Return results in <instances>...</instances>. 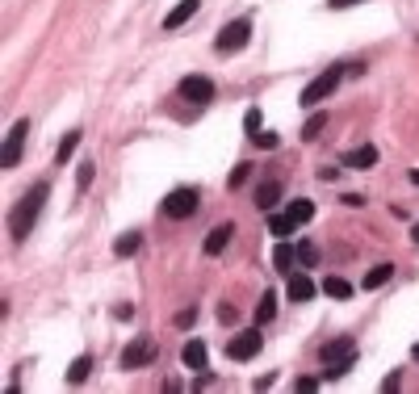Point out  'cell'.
Here are the masks:
<instances>
[{
  "label": "cell",
  "instance_id": "obj_1",
  "mask_svg": "<svg viewBox=\"0 0 419 394\" xmlns=\"http://www.w3.org/2000/svg\"><path fill=\"white\" fill-rule=\"evenodd\" d=\"M46 197H51V185H46V181H38V185H30L26 197L17 201V210H13V218H9V231H13V239H17V243L34 231L38 214H42V206H46Z\"/></svg>",
  "mask_w": 419,
  "mask_h": 394
},
{
  "label": "cell",
  "instance_id": "obj_2",
  "mask_svg": "<svg viewBox=\"0 0 419 394\" xmlns=\"http://www.w3.org/2000/svg\"><path fill=\"white\" fill-rule=\"evenodd\" d=\"M248 42H252V17H235L231 26H223V30H218V38H214V51L235 55V51H243Z\"/></svg>",
  "mask_w": 419,
  "mask_h": 394
},
{
  "label": "cell",
  "instance_id": "obj_3",
  "mask_svg": "<svg viewBox=\"0 0 419 394\" xmlns=\"http://www.w3.org/2000/svg\"><path fill=\"white\" fill-rule=\"evenodd\" d=\"M26 134H30V118H17L9 134H4V151H0V168H17L21 151H26Z\"/></svg>",
  "mask_w": 419,
  "mask_h": 394
},
{
  "label": "cell",
  "instance_id": "obj_4",
  "mask_svg": "<svg viewBox=\"0 0 419 394\" xmlns=\"http://www.w3.org/2000/svg\"><path fill=\"white\" fill-rule=\"evenodd\" d=\"M340 80H344V67H327L319 80H311V84L302 89V105H306V109H315L323 97H331V93H335V84H340Z\"/></svg>",
  "mask_w": 419,
  "mask_h": 394
},
{
  "label": "cell",
  "instance_id": "obj_5",
  "mask_svg": "<svg viewBox=\"0 0 419 394\" xmlns=\"http://www.w3.org/2000/svg\"><path fill=\"white\" fill-rule=\"evenodd\" d=\"M156 357H160L156 340L151 335H134L126 348H122V369H143V365H151Z\"/></svg>",
  "mask_w": 419,
  "mask_h": 394
},
{
  "label": "cell",
  "instance_id": "obj_6",
  "mask_svg": "<svg viewBox=\"0 0 419 394\" xmlns=\"http://www.w3.org/2000/svg\"><path fill=\"white\" fill-rule=\"evenodd\" d=\"M260 348H264V335H260V331H239V335H231L226 357H231V361H252Z\"/></svg>",
  "mask_w": 419,
  "mask_h": 394
},
{
  "label": "cell",
  "instance_id": "obj_7",
  "mask_svg": "<svg viewBox=\"0 0 419 394\" xmlns=\"http://www.w3.org/2000/svg\"><path fill=\"white\" fill-rule=\"evenodd\" d=\"M163 214L168 218H189L197 214V189H172L163 197Z\"/></svg>",
  "mask_w": 419,
  "mask_h": 394
},
{
  "label": "cell",
  "instance_id": "obj_8",
  "mask_svg": "<svg viewBox=\"0 0 419 394\" xmlns=\"http://www.w3.org/2000/svg\"><path fill=\"white\" fill-rule=\"evenodd\" d=\"M181 97L193 101V105L214 101V80H210V76H185V80H181Z\"/></svg>",
  "mask_w": 419,
  "mask_h": 394
},
{
  "label": "cell",
  "instance_id": "obj_9",
  "mask_svg": "<svg viewBox=\"0 0 419 394\" xmlns=\"http://www.w3.org/2000/svg\"><path fill=\"white\" fill-rule=\"evenodd\" d=\"M197 9H201V0H181V4H176L168 17H163V30H176V26H185V21L193 17Z\"/></svg>",
  "mask_w": 419,
  "mask_h": 394
},
{
  "label": "cell",
  "instance_id": "obj_10",
  "mask_svg": "<svg viewBox=\"0 0 419 394\" xmlns=\"http://www.w3.org/2000/svg\"><path fill=\"white\" fill-rule=\"evenodd\" d=\"M353 353H356L353 335H340V340H331V344H323V348H319L323 361H340V357H353Z\"/></svg>",
  "mask_w": 419,
  "mask_h": 394
},
{
  "label": "cell",
  "instance_id": "obj_11",
  "mask_svg": "<svg viewBox=\"0 0 419 394\" xmlns=\"http://www.w3.org/2000/svg\"><path fill=\"white\" fill-rule=\"evenodd\" d=\"M231 235H235V227H231V223H223V227L210 231V235H206V256H218L226 243H231Z\"/></svg>",
  "mask_w": 419,
  "mask_h": 394
},
{
  "label": "cell",
  "instance_id": "obj_12",
  "mask_svg": "<svg viewBox=\"0 0 419 394\" xmlns=\"http://www.w3.org/2000/svg\"><path fill=\"white\" fill-rule=\"evenodd\" d=\"M315 290H319V286H315L306 273H293V277H290V298H293V302H311Z\"/></svg>",
  "mask_w": 419,
  "mask_h": 394
},
{
  "label": "cell",
  "instance_id": "obj_13",
  "mask_svg": "<svg viewBox=\"0 0 419 394\" xmlns=\"http://www.w3.org/2000/svg\"><path fill=\"white\" fill-rule=\"evenodd\" d=\"M373 164H378V147H356V151L344 156V168H356V172L360 168H373Z\"/></svg>",
  "mask_w": 419,
  "mask_h": 394
},
{
  "label": "cell",
  "instance_id": "obj_14",
  "mask_svg": "<svg viewBox=\"0 0 419 394\" xmlns=\"http://www.w3.org/2000/svg\"><path fill=\"white\" fill-rule=\"evenodd\" d=\"M181 357H185V365H189V369H197V373H201V369H206V340H189Z\"/></svg>",
  "mask_w": 419,
  "mask_h": 394
},
{
  "label": "cell",
  "instance_id": "obj_15",
  "mask_svg": "<svg viewBox=\"0 0 419 394\" xmlns=\"http://www.w3.org/2000/svg\"><path fill=\"white\" fill-rule=\"evenodd\" d=\"M89 373H93V357H76V361L67 365V386H80Z\"/></svg>",
  "mask_w": 419,
  "mask_h": 394
},
{
  "label": "cell",
  "instance_id": "obj_16",
  "mask_svg": "<svg viewBox=\"0 0 419 394\" xmlns=\"http://www.w3.org/2000/svg\"><path fill=\"white\" fill-rule=\"evenodd\" d=\"M298 227H302V223L293 218L290 210H286V214H273V218H268V231H273V235H281V239H286V235H293Z\"/></svg>",
  "mask_w": 419,
  "mask_h": 394
},
{
  "label": "cell",
  "instance_id": "obj_17",
  "mask_svg": "<svg viewBox=\"0 0 419 394\" xmlns=\"http://www.w3.org/2000/svg\"><path fill=\"white\" fill-rule=\"evenodd\" d=\"M277 201H281V185H277V181H268V185H260L256 189V206L260 210H273Z\"/></svg>",
  "mask_w": 419,
  "mask_h": 394
},
{
  "label": "cell",
  "instance_id": "obj_18",
  "mask_svg": "<svg viewBox=\"0 0 419 394\" xmlns=\"http://www.w3.org/2000/svg\"><path fill=\"white\" fill-rule=\"evenodd\" d=\"M390 277H394V264H378V268H369V273H365V290H382Z\"/></svg>",
  "mask_w": 419,
  "mask_h": 394
},
{
  "label": "cell",
  "instance_id": "obj_19",
  "mask_svg": "<svg viewBox=\"0 0 419 394\" xmlns=\"http://www.w3.org/2000/svg\"><path fill=\"white\" fill-rule=\"evenodd\" d=\"M293 261H298V252H293L290 243H277V248H273V264H277V273L293 268Z\"/></svg>",
  "mask_w": 419,
  "mask_h": 394
},
{
  "label": "cell",
  "instance_id": "obj_20",
  "mask_svg": "<svg viewBox=\"0 0 419 394\" xmlns=\"http://www.w3.org/2000/svg\"><path fill=\"white\" fill-rule=\"evenodd\" d=\"M138 248H143V235H138V231H130V235H122V239L113 243V252H118V256H134Z\"/></svg>",
  "mask_w": 419,
  "mask_h": 394
},
{
  "label": "cell",
  "instance_id": "obj_21",
  "mask_svg": "<svg viewBox=\"0 0 419 394\" xmlns=\"http://www.w3.org/2000/svg\"><path fill=\"white\" fill-rule=\"evenodd\" d=\"M323 294L327 298H353V286H348L344 277H327V281H323Z\"/></svg>",
  "mask_w": 419,
  "mask_h": 394
},
{
  "label": "cell",
  "instance_id": "obj_22",
  "mask_svg": "<svg viewBox=\"0 0 419 394\" xmlns=\"http://www.w3.org/2000/svg\"><path fill=\"white\" fill-rule=\"evenodd\" d=\"M80 138H84L80 131H67V134H64V143H59V156H55L59 164H67V160H71V151L80 147Z\"/></svg>",
  "mask_w": 419,
  "mask_h": 394
},
{
  "label": "cell",
  "instance_id": "obj_23",
  "mask_svg": "<svg viewBox=\"0 0 419 394\" xmlns=\"http://www.w3.org/2000/svg\"><path fill=\"white\" fill-rule=\"evenodd\" d=\"M290 214L298 218V223H311L315 218V201H306V197H298V201H290Z\"/></svg>",
  "mask_w": 419,
  "mask_h": 394
},
{
  "label": "cell",
  "instance_id": "obj_24",
  "mask_svg": "<svg viewBox=\"0 0 419 394\" xmlns=\"http://www.w3.org/2000/svg\"><path fill=\"white\" fill-rule=\"evenodd\" d=\"M273 315H277V294H273V290H264V298H260V310H256V319H260V323H268Z\"/></svg>",
  "mask_w": 419,
  "mask_h": 394
},
{
  "label": "cell",
  "instance_id": "obj_25",
  "mask_svg": "<svg viewBox=\"0 0 419 394\" xmlns=\"http://www.w3.org/2000/svg\"><path fill=\"white\" fill-rule=\"evenodd\" d=\"M353 361H356V353H353V357H340V361H327V369H323V378H344V373L353 369Z\"/></svg>",
  "mask_w": 419,
  "mask_h": 394
},
{
  "label": "cell",
  "instance_id": "obj_26",
  "mask_svg": "<svg viewBox=\"0 0 419 394\" xmlns=\"http://www.w3.org/2000/svg\"><path fill=\"white\" fill-rule=\"evenodd\" d=\"M298 261L306 264V268H315V264H319V248H315L311 239H302V243H298Z\"/></svg>",
  "mask_w": 419,
  "mask_h": 394
},
{
  "label": "cell",
  "instance_id": "obj_27",
  "mask_svg": "<svg viewBox=\"0 0 419 394\" xmlns=\"http://www.w3.org/2000/svg\"><path fill=\"white\" fill-rule=\"evenodd\" d=\"M323 126H327V113H315V118H311V122L302 126V138H306V143H315V138H319V131H323Z\"/></svg>",
  "mask_w": 419,
  "mask_h": 394
},
{
  "label": "cell",
  "instance_id": "obj_28",
  "mask_svg": "<svg viewBox=\"0 0 419 394\" xmlns=\"http://www.w3.org/2000/svg\"><path fill=\"white\" fill-rule=\"evenodd\" d=\"M243 126H248V134H256L260 126H264V113H260L256 105H252V109H248V113H243Z\"/></svg>",
  "mask_w": 419,
  "mask_h": 394
},
{
  "label": "cell",
  "instance_id": "obj_29",
  "mask_svg": "<svg viewBox=\"0 0 419 394\" xmlns=\"http://www.w3.org/2000/svg\"><path fill=\"white\" fill-rule=\"evenodd\" d=\"M248 172H252V164H235V172H231V189H243V185H248Z\"/></svg>",
  "mask_w": 419,
  "mask_h": 394
},
{
  "label": "cell",
  "instance_id": "obj_30",
  "mask_svg": "<svg viewBox=\"0 0 419 394\" xmlns=\"http://www.w3.org/2000/svg\"><path fill=\"white\" fill-rule=\"evenodd\" d=\"M93 176H97V172H93V164H80V168H76V185H80V189H89V185H93Z\"/></svg>",
  "mask_w": 419,
  "mask_h": 394
},
{
  "label": "cell",
  "instance_id": "obj_31",
  "mask_svg": "<svg viewBox=\"0 0 419 394\" xmlns=\"http://www.w3.org/2000/svg\"><path fill=\"white\" fill-rule=\"evenodd\" d=\"M252 138H256V147H264V151H273V147H277V134H273V131H256Z\"/></svg>",
  "mask_w": 419,
  "mask_h": 394
},
{
  "label": "cell",
  "instance_id": "obj_32",
  "mask_svg": "<svg viewBox=\"0 0 419 394\" xmlns=\"http://www.w3.org/2000/svg\"><path fill=\"white\" fill-rule=\"evenodd\" d=\"M293 390H302V394L319 390V378H298V382H293Z\"/></svg>",
  "mask_w": 419,
  "mask_h": 394
},
{
  "label": "cell",
  "instance_id": "obj_33",
  "mask_svg": "<svg viewBox=\"0 0 419 394\" xmlns=\"http://www.w3.org/2000/svg\"><path fill=\"white\" fill-rule=\"evenodd\" d=\"M193 319H197V310L189 306V310H181V315H176V328H193Z\"/></svg>",
  "mask_w": 419,
  "mask_h": 394
},
{
  "label": "cell",
  "instance_id": "obj_34",
  "mask_svg": "<svg viewBox=\"0 0 419 394\" xmlns=\"http://www.w3.org/2000/svg\"><path fill=\"white\" fill-rule=\"evenodd\" d=\"M340 201H344V206H353V210H360V206H365V197H360V193H344Z\"/></svg>",
  "mask_w": 419,
  "mask_h": 394
},
{
  "label": "cell",
  "instance_id": "obj_35",
  "mask_svg": "<svg viewBox=\"0 0 419 394\" xmlns=\"http://www.w3.org/2000/svg\"><path fill=\"white\" fill-rule=\"evenodd\" d=\"M113 315H118V319H130V315H134V306H130V302H122V306H113Z\"/></svg>",
  "mask_w": 419,
  "mask_h": 394
},
{
  "label": "cell",
  "instance_id": "obj_36",
  "mask_svg": "<svg viewBox=\"0 0 419 394\" xmlns=\"http://www.w3.org/2000/svg\"><path fill=\"white\" fill-rule=\"evenodd\" d=\"M331 9H353V4H360V0H327Z\"/></svg>",
  "mask_w": 419,
  "mask_h": 394
},
{
  "label": "cell",
  "instance_id": "obj_37",
  "mask_svg": "<svg viewBox=\"0 0 419 394\" xmlns=\"http://www.w3.org/2000/svg\"><path fill=\"white\" fill-rule=\"evenodd\" d=\"M411 181H415V185H419V168H415V172H411Z\"/></svg>",
  "mask_w": 419,
  "mask_h": 394
},
{
  "label": "cell",
  "instance_id": "obj_38",
  "mask_svg": "<svg viewBox=\"0 0 419 394\" xmlns=\"http://www.w3.org/2000/svg\"><path fill=\"white\" fill-rule=\"evenodd\" d=\"M411 239H415V243H419V227H415V231H411Z\"/></svg>",
  "mask_w": 419,
  "mask_h": 394
},
{
  "label": "cell",
  "instance_id": "obj_39",
  "mask_svg": "<svg viewBox=\"0 0 419 394\" xmlns=\"http://www.w3.org/2000/svg\"><path fill=\"white\" fill-rule=\"evenodd\" d=\"M415 361H419V344H415Z\"/></svg>",
  "mask_w": 419,
  "mask_h": 394
}]
</instances>
